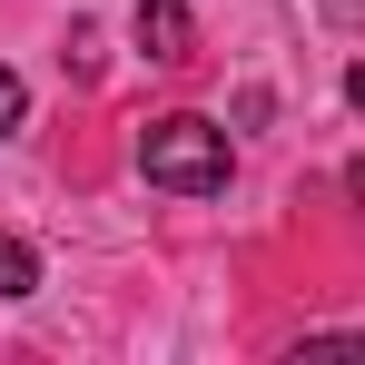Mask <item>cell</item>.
Here are the masks:
<instances>
[{
	"label": "cell",
	"mask_w": 365,
	"mask_h": 365,
	"mask_svg": "<svg viewBox=\"0 0 365 365\" xmlns=\"http://www.w3.org/2000/svg\"><path fill=\"white\" fill-rule=\"evenodd\" d=\"M346 197H365V158H356V168H346Z\"/></svg>",
	"instance_id": "52a82bcc"
},
{
	"label": "cell",
	"mask_w": 365,
	"mask_h": 365,
	"mask_svg": "<svg viewBox=\"0 0 365 365\" xmlns=\"http://www.w3.org/2000/svg\"><path fill=\"white\" fill-rule=\"evenodd\" d=\"M128 30H138V50H148L158 69L197 60V20H187V0H138V20H128Z\"/></svg>",
	"instance_id": "7a4b0ae2"
},
{
	"label": "cell",
	"mask_w": 365,
	"mask_h": 365,
	"mask_svg": "<svg viewBox=\"0 0 365 365\" xmlns=\"http://www.w3.org/2000/svg\"><path fill=\"white\" fill-rule=\"evenodd\" d=\"M237 168V148H227V128L197 119V109H168V119L138 128V178L168 187V197H217Z\"/></svg>",
	"instance_id": "6da1fadb"
},
{
	"label": "cell",
	"mask_w": 365,
	"mask_h": 365,
	"mask_svg": "<svg viewBox=\"0 0 365 365\" xmlns=\"http://www.w3.org/2000/svg\"><path fill=\"white\" fill-rule=\"evenodd\" d=\"M346 99H356V109H365V60H356V69H346Z\"/></svg>",
	"instance_id": "8992f818"
},
{
	"label": "cell",
	"mask_w": 365,
	"mask_h": 365,
	"mask_svg": "<svg viewBox=\"0 0 365 365\" xmlns=\"http://www.w3.org/2000/svg\"><path fill=\"white\" fill-rule=\"evenodd\" d=\"M30 119V89H20V79H10V69H0V138H10V128Z\"/></svg>",
	"instance_id": "277c9868"
},
{
	"label": "cell",
	"mask_w": 365,
	"mask_h": 365,
	"mask_svg": "<svg viewBox=\"0 0 365 365\" xmlns=\"http://www.w3.org/2000/svg\"><path fill=\"white\" fill-rule=\"evenodd\" d=\"M316 10H326L336 30H365V0H316Z\"/></svg>",
	"instance_id": "5b68a950"
},
{
	"label": "cell",
	"mask_w": 365,
	"mask_h": 365,
	"mask_svg": "<svg viewBox=\"0 0 365 365\" xmlns=\"http://www.w3.org/2000/svg\"><path fill=\"white\" fill-rule=\"evenodd\" d=\"M30 287H40V257H30V247L0 227V297H30Z\"/></svg>",
	"instance_id": "3957f363"
}]
</instances>
